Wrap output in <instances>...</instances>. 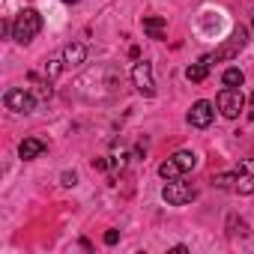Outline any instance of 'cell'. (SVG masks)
<instances>
[{
  "label": "cell",
  "mask_w": 254,
  "mask_h": 254,
  "mask_svg": "<svg viewBox=\"0 0 254 254\" xmlns=\"http://www.w3.org/2000/svg\"><path fill=\"white\" fill-rule=\"evenodd\" d=\"M42 30V15L36 12V9H21L18 15H15V21H12V39L18 42V45H27V42H33V36Z\"/></svg>",
  "instance_id": "1"
},
{
  "label": "cell",
  "mask_w": 254,
  "mask_h": 254,
  "mask_svg": "<svg viewBox=\"0 0 254 254\" xmlns=\"http://www.w3.org/2000/svg\"><path fill=\"white\" fill-rule=\"evenodd\" d=\"M242 105H245V96H242L239 87H224V90L215 96V108H218L221 117H227V120H236L239 111H242Z\"/></svg>",
  "instance_id": "2"
},
{
  "label": "cell",
  "mask_w": 254,
  "mask_h": 254,
  "mask_svg": "<svg viewBox=\"0 0 254 254\" xmlns=\"http://www.w3.org/2000/svg\"><path fill=\"white\" fill-rule=\"evenodd\" d=\"M245 45H248V30L239 24V27L230 33V39H227V42H224V45H221L215 54H206L203 60H206V63H209V60H233V57H236V54H239Z\"/></svg>",
  "instance_id": "3"
},
{
  "label": "cell",
  "mask_w": 254,
  "mask_h": 254,
  "mask_svg": "<svg viewBox=\"0 0 254 254\" xmlns=\"http://www.w3.org/2000/svg\"><path fill=\"white\" fill-rule=\"evenodd\" d=\"M194 186H189V183H183V180H168L165 183V189H162V200L168 203V206H183V203H189V200H194Z\"/></svg>",
  "instance_id": "4"
},
{
  "label": "cell",
  "mask_w": 254,
  "mask_h": 254,
  "mask_svg": "<svg viewBox=\"0 0 254 254\" xmlns=\"http://www.w3.org/2000/svg\"><path fill=\"white\" fill-rule=\"evenodd\" d=\"M3 105H6L9 111H15V114H30V111L36 108V96H33L30 90H24V87H12V90H6V96H3Z\"/></svg>",
  "instance_id": "5"
},
{
  "label": "cell",
  "mask_w": 254,
  "mask_h": 254,
  "mask_svg": "<svg viewBox=\"0 0 254 254\" xmlns=\"http://www.w3.org/2000/svg\"><path fill=\"white\" fill-rule=\"evenodd\" d=\"M132 81H135V90L141 93V96H156V81H153V63H147V60H138L135 63V69H132Z\"/></svg>",
  "instance_id": "6"
},
{
  "label": "cell",
  "mask_w": 254,
  "mask_h": 254,
  "mask_svg": "<svg viewBox=\"0 0 254 254\" xmlns=\"http://www.w3.org/2000/svg\"><path fill=\"white\" fill-rule=\"evenodd\" d=\"M212 120H215V105H212V102L200 99V102L191 105V111H189V126H194V129H206Z\"/></svg>",
  "instance_id": "7"
},
{
  "label": "cell",
  "mask_w": 254,
  "mask_h": 254,
  "mask_svg": "<svg viewBox=\"0 0 254 254\" xmlns=\"http://www.w3.org/2000/svg\"><path fill=\"white\" fill-rule=\"evenodd\" d=\"M45 150H48V144H45V141H39V138H24V141L18 144V156H21L24 162H33V159H39Z\"/></svg>",
  "instance_id": "8"
},
{
  "label": "cell",
  "mask_w": 254,
  "mask_h": 254,
  "mask_svg": "<svg viewBox=\"0 0 254 254\" xmlns=\"http://www.w3.org/2000/svg\"><path fill=\"white\" fill-rule=\"evenodd\" d=\"M84 60H87V48L81 42H72V45L63 48V63L66 66H81Z\"/></svg>",
  "instance_id": "9"
},
{
  "label": "cell",
  "mask_w": 254,
  "mask_h": 254,
  "mask_svg": "<svg viewBox=\"0 0 254 254\" xmlns=\"http://www.w3.org/2000/svg\"><path fill=\"white\" fill-rule=\"evenodd\" d=\"M144 33L150 39H165V18L162 15H147L144 18Z\"/></svg>",
  "instance_id": "10"
},
{
  "label": "cell",
  "mask_w": 254,
  "mask_h": 254,
  "mask_svg": "<svg viewBox=\"0 0 254 254\" xmlns=\"http://www.w3.org/2000/svg\"><path fill=\"white\" fill-rule=\"evenodd\" d=\"M206 75H209V63L200 57L197 63H191L189 69H186V78L191 81V84H200V81H206Z\"/></svg>",
  "instance_id": "11"
},
{
  "label": "cell",
  "mask_w": 254,
  "mask_h": 254,
  "mask_svg": "<svg viewBox=\"0 0 254 254\" xmlns=\"http://www.w3.org/2000/svg\"><path fill=\"white\" fill-rule=\"evenodd\" d=\"M180 174H183V168L174 162V156H171L168 162H162V165H159V177H162L165 183H168V180H180Z\"/></svg>",
  "instance_id": "12"
},
{
  "label": "cell",
  "mask_w": 254,
  "mask_h": 254,
  "mask_svg": "<svg viewBox=\"0 0 254 254\" xmlns=\"http://www.w3.org/2000/svg\"><path fill=\"white\" fill-rule=\"evenodd\" d=\"M221 81H224V87H242V84H245V75H242V69L230 66V69H224Z\"/></svg>",
  "instance_id": "13"
},
{
  "label": "cell",
  "mask_w": 254,
  "mask_h": 254,
  "mask_svg": "<svg viewBox=\"0 0 254 254\" xmlns=\"http://www.w3.org/2000/svg\"><path fill=\"white\" fill-rule=\"evenodd\" d=\"M174 162H177V165L183 168V174H186V171H191V168L197 165V156H194L191 150H180V153H174Z\"/></svg>",
  "instance_id": "14"
},
{
  "label": "cell",
  "mask_w": 254,
  "mask_h": 254,
  "mask_svg": "<svg viewBox=\"0 0 254 254\" xmlns=\"http://www.w3.org/2000/svg\"><path fill=\"white\" fill-rule=\"evenodd\" d=\"M236 191L239 194H254V177L245 171H236Z\"/></svg>",
  "instance_id": "15"
},
{
  "label": "cell",
  "mask_w": 254,
  "mask_h": 254,
  "mask_svg": "<svg viewBox=\"0 0 254 254\" xmlns=\"http://www.w3.org/2000/svg\"><path fill=\"white\" fill-rule=\"evenodd\" d=\"M212 186H215V189L236 191V174H218V177H212Z\"/></svg>",
  "instance_id": "16"
},
{
  "label": "cell",
  "mask_w": 254,
  "mask_h": 254,
  "mask_svg": "<svg viewBox=\"0 0 254 254\" xmlns=\"http://www.w3.org/2000/svg\"><path fill=\"white\" fill-rule=\"evenodd\" d=\"M239 171H245V174L254 177V159H242V162H239Z\"/></svg>",
  "instance_id": "17"
},
{
  "label": "cell",
  "mask_w": 254,
  "mask_h": 254,
  "mask_svg": "<svg viewBox=\"0 0 254 254\" xmlns=\"http://www.w3.org/2000/svg\"><path fill=\"white\" fill-rule=\"evenodd\" d=\"M117 239H120L117 230H108V233H105V245H117Z\"/></svg>",
  "instance_id": "18"
},
{
  "label": "cell",
  "mask_w": 254,
  "mask_h": 254,
  "mask_svg": "<svg viewBox=\"0 0 254 254\" xmlns=\"http://www.w3.org/2000/svg\"><path fill=\"white\" fill-rule=\"evenodd\" d=\"M75 183H78L75 174H63V186H75Z\"/></svg>",
  "instance_id": "19"
},
{
  "label": "cell",
  "mask_w": 254,
  "mask_h": 254,
  "mask_svg": "<svg viewBox=\"0 0 254 254\" xmlns=\"http://www.w3.org/2000/svg\"><path fill=\"white\" fill-rule=\"evenodd\" d=\"M248 120H254V93H251V105H248Z\"/></svg>",
  "instance_id": "20"
},
{
  "label": "cell",
  "mask_w": 254,
  "mask_h": 254,
  "mask_svg": "<svg viewBox=\"0 0 254 254\" xmlns=\"http://www.w3.org/2000/svg\"><path fill=\"white\" fill-rule=\"evenodd\" d=\"M63 3H78V0H63Z\"/></svg>",
  "instance_id": "21"
},
{
  "label": "cell",
  "mask_w": 254,
  "mask_h": 254,
  "mask_svg": "<svg viewBox=\"0 0 254 254\" xmlns=\"http://www.w3.org/2000/svg\"><path fill=\"white\" fill-rule=\"evenodd\" d=\"M251 27H254V12H251Z\"/></svg>",
  "instance_id": "22"
}]
</instances>
